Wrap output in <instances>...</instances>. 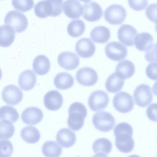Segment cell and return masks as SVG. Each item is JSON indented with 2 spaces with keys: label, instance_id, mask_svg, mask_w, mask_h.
Listing matches in <instances>:
<instances>
[{
  "label": "cell",
  "instance_id": "cell-1",
  "mask_svg": "<svg viewBox=\"0 0 157 157\" xmlns=\"http://www.w3.org/2000/svg\"><path fill=\"white\" fill-rule=\"evenodd\" d=\"M133 130L132 127L126 122L117 124L114 130L115 137V145L121 152L128 153L131 151L134 147L132 138Z\"/></svg>",
  "mask_w": 157,
  "mask_h": 157
},
{
  "label": "cell",
  "instance_id": "cell-2",
  "mask_svg": "<svg viewBox=\"0 0 157 157\" xmlns=\"http://www.w3.org/2000/svg\"><path fill=\"white\" fill-rule=\"evenodd\" d=\"M87 113V109L82 104L78 102L72 104L68 109L67 123L69 128L75 131L80 129L84 124Z\"/></svg>",
  "mask_w": 157,
  "mask_h": 157
},
{
  "label": "cell",
  "instance_id": "cell-3",
  "mask_svg": "<svg viewBox=\"0 0 157 157\" xmlns=\"http://www.w3.org/2000/svg\"><path fill=\"white\" fill-rule=\"evenodd\" d=\"M4 21L5 24L11 26L18 33L24 32L28 26V20L26 16L15 10L8 12L5 17Z\"/></svg>",
  "mask_w": 157,
  "mask_h": 157
},
{
  "label": "cell",
  "instance_id": "cell-4",
  "mask_svg": "<svg viewBox=\"0 0 157 157\" xmlns=\"http://www.w3.org/2000/svg\"><path fill=\"white\" fill-rule=\"evenodd\" d=\"M92 123L99 131L106 132L113 129L115 124V119L110 113L105 111L96 112L93 116Z\"/></svg>",
  "mask_w": 157,
  "mask_h": 157
},
{
  "label": "cell",
  "instance_id": "cell-5",
  "mask_svg": "<svg viewBox=\"0 0 157 157\" xmlns=\"http://www.w3.org/2000/svg\"><path fill=\"white\" fill-rule=\"evenodd\" d=\"M127 16V12L122 6L114 4L109 6L104 12L105 20L112 25H118L122 24Z\"/></svg>",
  "mask_w": 157,
  "mask_h": 157
},
{
  "label": "cell",
  "instance_id": "cell-6",
  "mask_svg": "<svg viewBox=\"0 0 157 157\" xmlns=\"http://www.w3.org/2000/svg\"><path fill=\"white\" fill-rule=\"evenodd\" d=\"M113 102L115 109L123 113L129 112L134 106L132 96L125 92H121L115 95L113 98Z\"/></svg>",
  "mask_w": 157,
  "mask_h": 157
},
{
  "label": "cell",
  "instance_id": "cell-7",
  "mask_svg": "<svg viewBox=\"0 0 157 157\" xmlns=\"http://www.w3.org/2000/svg\"><path fill=\"white\" fill-rule=\"evenodd\" d=\"M133 97L136 105L140 107H145L149 105L152 100L151 89L147 84L140 85L135 89Z\"/></svg>",
  "mask_w": 157,
  "mask_h": 157
},
{
  "label": "cell",
  "instance_id": "cell-8",
  "mask_svg": "<svg viewBox=\"0 0 157 157\" xmlns=\"http://www.w3.org/2000/svg\"><path fill=\"white\" fill-rule=\"evenodd\" d=\"M109 101V97L106 93L101 90H97L90 95L88 104L91 110L96 111L105 109L108 105Z\"/></svg>",
  "mask_w": 157,
  "mask_h": 157
},
{
  "label": "cell",
  "instance_id": "cell-9",
  "mask_svg": "<svg viewBox=\"0 0 157 157\" xmlns=\"http://www.w3.org/2000/svg\"><path fill=\"white\" fill-rule=\"evenodd\" d=\"M75 78L79 84L86 86L94 85L98 81V78L96 71L89 67L79 69L76 73Z\"/></svg>",
  "mask_w": 157,
  "mask_h": 157
},
{
  "label": "cell",
  "instance_id": "cell-10",
  "mask_svg": "<svg viewBox=\"0 0 157 157\" xmlns=\"http://www.w3.org/2000/svg\"><path fill=\"white\" fill-rule=\"evenodd\" d=\"M105 52L107 56L111 60L119 61L124 59L127 56V48L118 42H111L108 43L105 48Z\"/></svg>",
  "mask_w": 157,
  "mask_h": 157
},
{
  "label": "cell",
  "instance_id": "cell-11",
  "mask_svg": "<svg viewBox=\"0 0 157 157\" xmlns=\"http://www.w3.org/2000/svg\"><path fill=\"white\" fill-rule=\"evenodd\" d=\"M2 95L4 102L13 105L19 103L23 97L21 90L18 86L13 85L6 86L2 91Z\"/></svg>",
  "mask_w": 157,
  "mask_h": 157
},
{
  "label": "cell",
  "instance_id": "cell-12",
  "mask_svg": "<svg viewBox=\"0 0 157 157\" xmlns=\"http://www.w3.org/2000/svg\"><path fill=\"white\" fill-rule=\"evenodd\" d=\"M83 17L88 21L94 22L101 19L103 15V11L100 5L97 2L91 1L83 5Z\"/></svg>",
  "mask_w": 157,
  "mask_h": 157
},
{
  "label": "cell",
  "instance_id": "cell-13",
  "mask_svg": "<svg viewBox=\"0 0 157 157\" xmlns=\"http://www.w3.org/2000/svg\"><path fill=\"white\" fill-rule=\"evenodd\" d=\"M57 61L59 66L67 70H72L78 67L79 59L75 53L69 52L61 53L58 56Z\"/></svg>",
  "mask_w": 157,
  "mask_h": 157
},
{
  "label": "cell",
  "instance_id": "cell-14",
  "mask_svg": "<svg viewBox=\"0 0 157 157\" xmlns=\"http://www.w3.org/2000/svg\"><path fill=\"white\" fill-rule=\"evenodd\" d=\"M137 33L136 29L128 24L122 25L119 28L117 36L119 41L124 45L132 46L134 44V39Z\"/></svg>",
  "mask_w": 157,
  "mask_h": 157
},
{
  "label": "cell",
  "instance_id": "cell-15",
  "mask_svg": "<svg viewBox=\"0 0 157 157\" xmlns=\"http://www.w3.org/2000/svg\"><path fill=\"white\" fill-rule=\"evenodd\" d=\"M95 50L94 44L88 38L80 39L75 45V50L77 54L80 57L84 58L92 57L94 54Z\"/></svg>",
  "mask_w": 157,
  "mask_h": 157
},
{
  "label": "cell",
  "instance_id": "cell-16",
  "mask_svg": "<svg viewBox=\"0 0 157 157\" xmlns=\"http://www.w3.org/2000/svg\"><path fill=\"white\" fill-rule=\"evenodd\" d=\"M44 102L45 106L48 110L56 111L61 107L63 99L61 94L57 90H52L44 95Z\"/></svg>",
  "mask_w": 157,
  "mask_h": 157
},
{
  "label": "cell",
  "instance_id": "cell-17",
  "mask_svg": "<svg viewBox=\"0 0 157 157\" xmlns=\"http://www.w3.org/2000/svg\"><path fill=\"white\" fill-rule=\"evenodd\" d=\"M44 116L42 110L36 107L31 106L26 108L21 115V119L27 124H36L42 120Z\"/></svg>",
  "mask_w": 157,
  "mask_h": 157
},
{
  "label": "cell",
  "instance_id": "cell-18",
  "mask_svg": "<svg viewBox=\"0 0 157 157\" xmlns=\"http://www.w3.org/2000/svg\"><path fill=\"white\" fill-rule=\"evenodd\" d=\"M62 6L66 15L72 19L79 18L83 11V7L78 0H66Z\"/></svg>",
  "mask_w": 157,
  "mask_h": 157
},
{
  "label": "cell",
  "instance_id": "cell-19",
  "mask_svg": "<svg viewBox=\"0 0 157 157\" xmlns=\"http://www.w3.org/2000/svg\"><path fill=\"white\" fill-rule=\"evenodd\" d=\"M76 139L75 133L68 128L61 129L58 132L56 135L57 143L64 148H69L73 146Z\"/></svg>",
  "mask_w": 157,
  "mask_h": 157
},
{
  "label": "cell",
  "instance_id": "cell-20",
  "mask_svg": "<svg viewBox=\"0 0 157 157\" xmlns=\"http://www.w3.org/2000/svg\"><path fill=\"white\" fill-rule=\"evenodd\" d=\"M18 82L19 86L22 89L25 91L29 90L32 89L36 84V75L31 70H26L20 74Z\"/></svg>",
  "mask_w": 157,
  "mask_h": 157
},
{
  "label": "cell",
  "instance_id": "cell-21",
  "mask_svg": "<svg viewBox=\"0 0 157 157\" xmlns=\"http://www.w3.org/2000/svg\"><path fill=\"white\" fill-rule=\"evenodd\" d=\"M153 38L149 33L142 32L137 34L135 36L134 43L139 50L147 51L153 45Z\"/></svg>",
  "mask_w": 157,
  "mask_h": 157
},
{
  "label": "cell",
  "instance_id": "cell-22",
  "mask_svg": "<svg viewBox=\"0 0 157 157\" xmlns=\"http://www.w3.org/2000/svg\"><path fill=\"white\" fill-rule=\"evenodd\" d=\"M112 144L111 142L105 138H99L94 142L92 148L95 156H107L111 151Z\"/></svg>",
  "mask_w": 157,
  "mask_h": 157
},
{
  "label": "cell",
  "instance_id": "cell-23",
  "mask_svg": "<svg viewBox=\"0 0 157 157\" xmlns=\"http://www.w3.org/2000/svg\"><path fill=\"white\" fill-rule=\"evenodd\" d=\"M51 64L48 58L43 55L36 56L33 63V71L37 74L43 75L47 74L50 68Z\"/></svg>",
  "mask_w": 157,
  "mask_h": 157
},
{
  "label": "cell",
  "instance_id": "cell-24",
  "mask_svg": "<svg viewBox=\"0 0 157 157\" xmlns=\"http://www.w3.org/2000/svg\"><path fill=\"white\" fill-rule=\"evenodd\" d=\"M135 67L131 61L124 60L119 62L116 68V73L119 77L125 79L131 77L135 72Z\"/></svg>",
  "mask_w": 157,
  "mask_h": 157
},
{
  "label": "cell",
  "instance_id": "cell-25",
  "mask_svg": "<svg viewBox=\"0 0 157 157\" xmlns=\"http://www.w3.org/2000/svg\"><path fill=\"white\" fill-rule=\"evenodd\" d=\"M53 82L58 89L65 90L70 88L73 85L74 79L73 76L66 72L58 73L55 76Z\"/></svg>",
  "mask_w": 157,
  "mask_h": 157
},
{
  "label": "cell",
  "instance_id": "cell-26",
  "mask_svg": "<svg viewBox=\"0 0 157 157\" xmlns=\"http://www.w3.org/2000/svg\"><path fill=\"white\" fill-rule=\"evenodd\" d=\"M111 36L109 30L103 26H99L94 28L90 33V37L92 40L98 43L107 42Z\"/></svg>",
  "mask_w": 157,
  "mask_h": 157
},
{
  "label": "cell",
  "instance_id": "cell-27",
  "mask_svg": "<svg viewBox=\"0 0 157 157\" xmlns=\"http://www.w3.org/2000/svg\"><path fill=\"white\" fill-rule=\"evenodd\" d=\"M0 46L7 47L10 46L14 41L15 33L11 26L3 25L0 26Z\"/></svg>",
  "mask_w": 157,
  "mask_h": 157
},
{
  "label": "cell",
  "instance_id": "cell-28",
  "mask_svg": "<svg viewBox=\"0 0 157 157\" xmlns=\"http://www.w3.org/2000/svg\"><path fill=\"white\" fill-rule=\"evenodd\" d=\"M20 136L25 142L31 144L37 142L40 139V133L37 129L33 126H27L22 129Z\"/></svg>",
  "mask_w": 157,
  "mask_h": 157
},
{
  "label": "cell",
  "instance_id": "cell-29",
  "mask_svg": "<svg viewBox=\"0 0 157 157\" xmlns=\"http://www.w3.org/2000/svg\"><path fill=\"white\" fill-rule=\"evenodd\" d=\"M124 82V79L119 77L114 72L109 76L107 79L105 87L108 92L116 93L121 90Z\"/></svg>",
  "mask_w": 157,
  "mask_h": 157
},
{
  "label": "cell",
  "instance_id": "cell-30",
  "mask_svg": "<svg viewBox=\"0 0 157 157\" xmlns=\"http://www.w3.org/2000/svg\"><path fill=\"white\" fill-rule=\"evenodd\" d=\"M34 11L35 15L40 18L51 16L53 12L51 2L49 0L40 1L35 5Z\"/></svg>",
  "mask_w": 157,
  "mask_h": 157
},
{
  "label": "cell",
  "instance_id": "cell-31",
  "mask_svg": "<svg viewBox=\"0 0 157 157\" xmlns=\"http://www.w3.org/2000/svg\"><path fill=\"white\" fill-rule=\"evenodd\" d=\"M42 152L46 157H59L62 152V148L55 141H48L42 146Z\"/></svg>",
  "mask_w": 157,
  "mask_h": 157
},
{
  "label": "cell",
  "instance_id": "cell-32",
  "mask_svg": "<svg viewBox=\"0 0 157 157\" xmlns=\"http://www.w3.org/2000/svg\"><path fill=\"white\" fill-rule=\"evenodd\" d=\"M85 29L84 22L79 19L71 21L67 27V32L69 35L73 37H77L81 36Z\"/></svg>",
  "mask_w": 157,
  "mask_h": 157
},
{
  "label": "cell",
  "instance_id": "cell-33",
  "mask_svg": "<svg viewBox=\"0 0 157 157\" xmlns=\"http://www.w3.org/2000/svg\"><path fill=\"white\" fill-rule=\"evenodd\" d=\"M19 114L16 109L13 106L6 105L0 108L1 120H6L14 122L18 119Z\"/></svg>",
  "mask_w": 157,
  "mask_h": 157
},
{
  "label": "cell",
  "instance_id": "cell-34",
  "mask_svg": "<svg viewBox=\"0 0 157 157\" xmlns=\"http://www.w3.org/2000/svg\"><path fill=\"white\" fill-rule=\"evenodd\" d=\"M0 139H9L14 134L15 128L11 122L6 120H1Z\"/></svg>",
  "mask_w": 157,
  "mask_h": 157
},
{
  "label": "cell",
  "instance_id": "cell-35",
  "mask_svg": "<svg viewBox=\"0 0 157 157\" xmlns=\"http://www.w3.org/2000/svg\"><path fill=\"white\" fill-rule=\"evenodd\" d=\"M12 4L15 9L22 12L30 10L34 5L33 0H12Z\"/></svg>",
  "mask_w": 157,
  "mask_h": 157
},
{
  "label": "cell",
  "instance_id": "cell-36",
  "mask_svg": "<svg viewBox=\"0 0 157 157\" xmlns=\"http://www.w3.org/2000/svg\"><path fill=\"white\" fill-rule=\"evenodd\" d=\"M0 147L1 156L9 157L11 155L13 151V147L9 140H1Z\"/></svg>",
  "mask_w": 157,
  "mask_h": 157
},
{
  "label": "cell",
  "instance_id": "cell-37",
  "mask_svg": "<svg viewBox=\"0 0 157 157\" xmlns=\"http://www.w3.org/2000/svg\"><path fill=\"white\" fill-rule=\"evenodd\" d=\"M145 14L148 19L157 24V3L149 4L145 10Z\"/></svg>",
  "mask_w": 157,
  "mask_h": 157
},
{
  "label": "cell",
  "instance_id": "cell-38",
  "mask_svg": "<svg viewBox=\"0 0 157 157\" xmlns=\"http://www.w3.org/2000/svg\"><path fill=\"white\" fill-rule=\"evenodd\" d=\"M129 6L136 11H140L145 9L147 6V0H128Z\"/></svg>",
  "mask_w": 157,
  "mask_h": 157
},
{
  "label": "cell",
  "instance_id": "cell-39",
  "mask_svg": "<svg viewBox=\"0 0 157 157\" xmlns=\"http://www.w3.org/2000/svg\"><path fill=\"white\" fill-rule=\"evenodd\" d=\"M145 58L149 62H157V43L146 52Z\"/></svg>",
  "mask_w": 157,
  "mask_h": 157
},
{
  "label": "cell",
  "instance_id": "cell-40",
  "mask_svg": "<svg viewBox=\"0 0 157 157\" xmlns=\"http://www.w3.org/2000/svg\"><path fill=\"white\" fill-rule=\"evenodd\" d=\"M146 73L148 78L154 80H157V62L149 64L146 68Z\"/></svg>",
  "mask_w": 157,
  "mask_h": 157
},
{
  "label": "cell",
  "instance_id": "cell-41",
  "mask_svg": "<svg viewBox=\"0 0 157 157\" xmlns=\"http://www.w3.org/2000/svg\"><path fill=\"white\" fill-rule=\"evenodd\" d=\"M52 3L53 12L51 17H56L60 15L62 12L63 0H49Z\"/></svg>",
  "mask_w": 157,
  "mask_h": 157
},
{
  "label": "cell",
  "instance_id": "cell-42",
  "mask_svg": "<svg viewBox=\"0 0 157 157\" xmlns=\"http://www.w3.org/2000/svg\"><path fill=\"white\" fill-rule=\"evenodd\" d=\"M146 114L148 118L151 121H157V103H152L147 107Z\"/></svg>",
  "mask_w": 157,
  "mask_h": 157
},
{
  "label": "cell",
  "instance_id": "cell-43",
  "mask_svg": "<svg viewBox=\"0 0 157 157\" xmlns=\"http://www.w3.org/2000/svg\"><path fill=\"white\" fill-rule=\"evenodd\" d=\"M152 90L154 94L157 96V81L153 85Z\"/></svg>",
  "mask_w": 157,
  "mask_h": 157
},
{
  "label": "cell",
  "instance_id": "cell-44",
  "mask_svg": "<svg viewBox=\"0 0 157 157\" xmlns=\"http://www.w3.org/2000/svg\"><path fill=\"white\" fill-rule=\"evenodd\" d=\"M81 2L85 3H87L89 2L90 0H79Z\"/></svg>",
  "mask_w": 157,
  "mask_h": 157
},
{
  "label": "cell",
  "instance_id": "cell-45",
  "mask_svg": "<svg viewBox=\"0 0 157 157\" xmlns=\"http://www.w3.org/2000/svg\"><path fill=\"white\" fill-rule=\"evenodd\" d=\"M155 29L157 33V24H156V25H155Z\"/></svg>",
  "mask_w": 157,
  "mask_h": 157
}]
</instances>
